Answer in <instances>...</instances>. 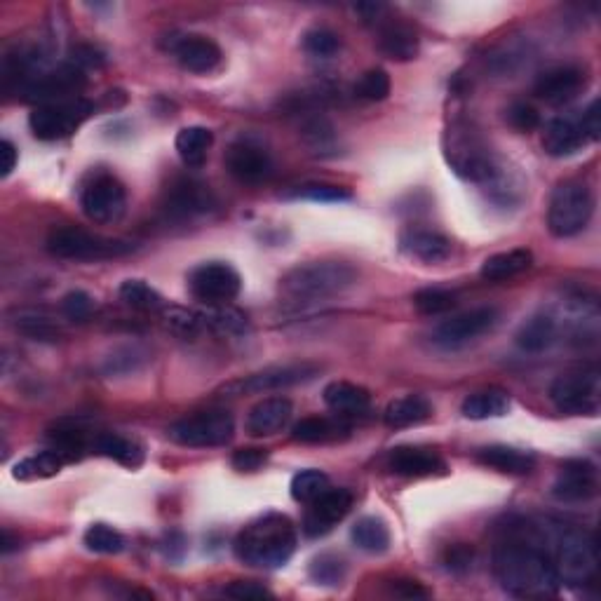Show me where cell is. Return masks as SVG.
<instances>
[{
  "label": "cell",
  "instance_id": "11a10c76",
  "mask_svg": "<svg viewBox=\"0 0 601 601\" xmlns=\"http://www.w3.org/2000/svg\"><path fill=\"white\" fill-rule=\"evenodd\" d=\"M508 123L515 127L517 132L529 134L533 130H538L540 113L531 104H524V101H519V104H512L508 108Z\"/></svg>",
  "mask_w": 601,
  "mask_h": 601
},
{
  "label": "cell",
  "instance_id": "8fae6325",
  "mask_svg": "<svg viewBox=\"0 0 601 601\" xmlns=\"http://www.w3.org/2000/svg\"><path fill=\"white\" fill-rule=\"evenodd\" d=\"M320 374V367L313 362H294V364H273L256 374H249L240 381L228 383L221 393L228 397H240V395H261V393H273V390H285L301 386V383L313 381Z\"/></svg>",
  "mask_w": 601,
  "mask_h": 601
},
{
  "label": "cell",
  "instance_id": "74e56055",
  "mask_svg": "<svg viewBox=\"0 0 601 601\" xmlns=\"http://www.w3.org/2000/svg\"><path fill=\"white\" fill-rule=\"evenodd\" d=\"M148 350L141 348L139 343H125V346L113 348L111 353L104 357V364H101V371L111 378H120V376H130L137 374L139 369L146 367L148 362Z\"/></svg>",
  "mask_w": 601,
  "mask_h": 601
},
{
  "label": "cell",
  "instance_id": "2e32d148",
  "mask_svg": "<svg viewBox=\"0 0 601 601\" xmlns=\"http://www.w3.org/2000/svg\"><path fill=\"white\" fill-rule=\"evenodd\" d=\"M214 207L216 198L212 188L191 177L172 181L165 193V202H162V212L172 221L198 219V216L212 212Z\"/></svg>",
  "mask_w": 601,
  "mask_h": 601
},
{
  "label": "cell",
  "instance_id": "d4e9b609",
  "mask_svg": "<svg viewBox=\"0 0 601 601\" xmlns=\"http://www.w3.org/2000/svg\"><path fill=\"white\" fill-rule=\"evenodd\" d=\"M390 470L402 477H432L447 470V465L435 451L418 447H397L388 458Z\"/></svg>",
  "mask_w": 601,
  "mask_h": 601
},
{
  "label": "cell",
  "instance_id": "cb8c5ba5",
  "mask_svg": "<svg viewBox=\"0 0 601 601\" xmlns=\"http://www.w3.org/2000/svg\"><path fill=\"white\" fill-rule=\"evenodd\" d=\"M587 144L580 123L573 118H555L550 120L543 132V151L550 158H571L578 151H583Z\"/></svg>",
  "mask_w": 601,
  "mask_h": 601
},
{
  "label": "cell",
  "instance_id": "816d5d0a",
  "mask_svg": "<svg viewBox=\"0 0 601 601\" xmlns=\"http://www.w3.org/2000/svg\"><path fill=\"white\" fill-rule=\"evenodd\" d=\"M296 198L313 200V202H348L353 200L348 188L334 186V184H306L299 186V191L294 193Z\"/></svg>",
  "mask_w": 601,
  "mask_h": 601
},
{
  "label": "cell",
  "instance_id": "91938a15",
  "mask_svg": "<svg viewBox=\"0 0 601 601\" xmlns=\"http://www.w3.org/2000/svg\"><path fill=\"white\" fill-rule=\"evenodd\" d=\"M580 130H583L587 141H599L601 139V111H599V99H594L590 106L585 108L583 118L578 120Z\"/></svg>",
  "mask_w": 601,
  "mask_h": 601
},
{
  "label": "cell",
  "instance_id": "b9f144b4",
  "mask_svg": "<svg viewBox=\"0 0 601 601\" xmlns=\"http://www.w3.org/2000/svg\"><path fill=\"white\" fill-rule=\"evenodd\" d=\"M118 294L125 306H130L132 310H139V313H153V310L165 308L162 296L144 280H125L123 285H120Z\"/></svg>",
  "mask_w": 601,
  "mask_h": 601
},
{
  "label": "cell",
  "instance_id": "5bb4252c",
  "mask_svg": "<svg viewBox=\"0 0 601 601\" xmlns=\"http://www.w3.org/2000/svg\"><path fill=\"white\" fill-rule=\"evenodd\" d=\"M498 324V310L496 308H475L468 313H461L451 320H444L437 324L432 332V343L444 350H456L468 346V343L477 341L479 336L489 334Z\"/></svg>",
  "mask_w": 601,
  "mask_h": 601
},
{
  "label": "cell",
  "instance_id": "e0dca14e",
  "mask_svg": "<svg viewBox=\"0 0 601 601\" xmlns=\"http://www.w3.org/2000/svg\"><path fill=\"white\" fill-rule=\"evenodd\" d=\"M85 83V71H80L78 66L69 62L50 73H38V76L24 87L22 94L26 101H38V106L57 104V101L78 99L76 94L83 90Z\"/></svg>",
  "mask_w": 601,
  "mask_h": 601
},
{
  "label": "cell",
  "instance_id": "9c48e42d",
  "mask_svg": "<svg viewBox=\"0 0 601 601\" xmlns=\"http://www.w3.org/2000/svg\"><path fill=\"white\" fill-rule=\"evenodd\" d=\"M550 400L562 414L594 416L601 402V378L597 369L566 371L550 386Z\"/></svg>",
  "mask_w": 601,
  "mask_h": 601
},
{
  "label": "cell",
  "instance_id": "7402d4cb",
  "mask_svg": "<svg viewBox=\"0 0 601 601\" xmlns=\"http://www.w3.org/2000/svg\"><path fill=\"white\" fill-rule=\"evenodd\" d=\"M294 404L287 397H268L252 407L247 416V432L252 437H270L278 435L292 421Z\"/></svg>",
  "mask_w": 601,
  "mask_h": 601
},
{
  "label": "cell",
  "instance_id": "9a60e30c",
  "mask_svg": "<svg viewBox=\"0 0 601 601\" xmlns=\"http://www.w3.org/2000/svg\"><path fill=\"white\" fill-rule=\"evenodd\" d=\"M224 165L235 181L245 186H259L273 177L275 162L261 144L252 139H240L228 146Z\"/></svg>",
  "mask_w": 601,
  "mask_h": 601
},
{
  "label": "cell",
  "instance_id": "680465c9",
  "mask_svg": "<svg viewBox=\"0 0 601 601\" xmlns=\"http://www.w3.org/2000/svg\"><path fill=\"white\" fill-rule=\"evenodd\" d=\"M228 597L233 599H245V601H256V599H268L273 597L266 587L259 585V583H249V580H235V583H231L224 590Z\"/></svg>",
  "mask_w": 601,
  "mask_h": 601
},
{
  "label": "cell",
  "instance_id": "4316f807",
  "mask_svg": "<svg viewBox=\"0 0 601 601\" xmlns=\"http://www.w3.org/2000/svg\"><path fill=\"white\" fill-rule=\"evenodd\" d=\"M324 404L341 416L364 414L371 404V395L367 388L355 386L348 381H334L324 388Z\"/></svg>",
  "mask_w": 601,
  "mask_h": 601
},
{
  "label": "cell",
  "instance_id": "94428289",
  "mask_svg": "<svg viewBox=\"0 0 601 601\" xmlns=\"http://www.w3.org/2000/svg\"><path fill=\"white\" fill-rule=\"evenodd\" d=\"M17 167V148L10 139L0 141V177L8 179Z\"/></svg>",
  "mask_w": 601,
  "mask_h": 601
},
{
  "label": "cell",
  "instance_id": "e575fe53",
  "mask_svg": "<svg viewBox=\"0 0 601 601\" xmlns=\"http://www.w3.org/2000/svg\"><path fill=\"white\" fill-rule=\"evenodd\" d=\"M15 329L26 339L31 341H43V343H54L64 336L62 324H59L54 317L38 313V310H19L15 315Z\"/></svg>",
  "mask_w": 601,
  "mask_h": 601
},
{
  "label": "cell",
  "instance_id": "3957f363",
  "mask_svg": "<svg viewBox=\"0 0 601 601\" xmlns=\"http://www.w3.org/2000/svg\"><path fill=\"white\" fill-rule=\"evenodd\" d=\"M357 278V270L346 261H308L289 270L280 280V292L294 303H315L348 292Z\"/></svg>",
  "mask_w": 601,
  "mask_h": 601
},
{
  "label": "cell",
  "instance_id": "52a82bcc",
  "mask_svg": "<svg viewBox=\"0 0 601 601\" xmlns=\"http://www.w3.org/2000/svg\"><path fill=\"white\" fill-rule=\"evenodd\" d=\"M555 564L559 583L580 587L592 583L597 576V540L592 533L566 529L555 538V555L550 557Z\"/></svg>",
  "mask_w": 601,
  "mask_h": 601
},
{
  "label": "cell",
  "instance_id": "30bf717a",
  "mask_svg": "<svg viewBox=\"0 0 601 601\" xmlns=\"http://www.w3.org/2000/svg\"><path fill=\"white\" fill-rule=\"evenodd\" d=\"M92 113L94 106L80 97L57 101V104H43L31 111L29 127L33 137L40 141H59L71 137Z\"/></svg>",
  "mask_w": 601,
  "mask_h": 601
},
{
  "label": "cell",
  "instance_id": "83f0119b",
  "mask_svg": "<svg viewBox=\"0 0 601 601\" xmlns=\"http://www.w3.org/2000/svg\"><path fill=\"white\" fill-rule=\"evenodd\" d=\"M402 249L418 261L425 263H442L451 256V240L435 231H409L402 235Z\"/></svg>",
  "mask_w": 601,
  "mask_h": 601
},
{
  "label": "cell",
  "instance_id": "4fadbf2b",
  "mask_svg": "<svg viewBox=\"0 0 601 601\" xmlns=\"http://www.w3.org/2000/svg\"><path fill=\"white\" fill-rule=\"evenodd\" d=\"M188 289L195 299L207 306H224L240 294L242 280L238 270L224 261H209L193 268L188 275Z\"/></svg>",
  "mask_w": 601,
  "mask_h": 601
},
{
  "label": "cell",
  "instance_id": "ee69618b",
  "mask_svg": "<svg viewBox=\"0 0 601 601\" xmlns=\"http://www.w3.org/2000/svg\"><path fill=\"white\" fill-rule=\"evenodd\" d=\"M83 540L85 548L90 552H97V555H120V552L125 550L123 533L108 524H92L90 529L85 531Z\"/></svg>",
  "mask_w": 601,
  "mask_h": 601
},
{
  "label": "cell",
  "instance_id": "d590c367",
  "mask_svg": "<svg viewBox=\"0 0 601 601\" xmlns=\"http://www.w3.org/2000/svg\"><path fill=\"white\" fill-rule=\"evenodd\" d=\"M301 139L320 158H329V155L339 153V137H336L334 125L324 116H308L303 120Z\"/></svg>",
  "mask_w": 601,
  "mask_h": 601
},
{
  "label": "cell",
  "instance_id": "6da1fadb",
  "mask_svg": "<svg viewBox=\"0 0 601 601\" xmlns=\"http://www.w3.org/2000/svg\"><path fill=\"white\" fill-rule=\"evenodd\" d=\"M494 573L505 592L522 599H548L559 592L555 564L543 548V533L526 524L496 545Z\"/></svg>",
  "mask_w": 601,
  "mask_h": 601
},
{
  "label": "cell",
  "instance_id": "f1b7e54d",
  "mask_svg": "<svg viewBox=\"0 0 601 601\" xmlns=\"http://www.w3.org/2000/svg\"><path fill=\"white\" fill-rule=\"evenodd\" d=\"M461 411L470 421H486V418H501L510 411V395L505 390L486 388L470 393L461 404Z\"/></svg>",
  "mask_w": 601,
  "mask_h": 601
},
{
  "label": "cell",
  "instance_id": "4dcf8cb0",
  "mask_svg": "<svg viewBox=\"0 0 601 601\" xmlns=\"http://www.w3.org/2000/svg\"><path fill=\"white\" fill-rule=\"evenodd\" d=\"M531 263H533V254L529 249H510V252L489 256V259L482 263L479 275L489 282H503L522 275L524 270L531 268Z\"/></svg>",
  "mask_w": 601,
  "mask_h": 601
},
{
  "label": "cell",
  "instance_id": "277c9868",
  "mask_svg": "<svg viewBox=\"0 0 601 601\" xmlns=\"http://www.w3.org/2000/svg\"><path fill=\"white\" fill-rule=\"evenodd\" d=\"M444 155L458 177L472 184H491L498 177V167L489 146L475 127L454 123L444 137Z\"/></svg>",
  "mask_w": 601,
  "mask_h": 601
},
{
  "label": "cell",
  "instance_id": "ffe728a7",
  "mask_svg": "<svg viewBox=\"0 0 601 601\" xmlns=\"http://www.w3.org/2000/svg\"><path fill=\"white\" fill-rule=\"evenodd\" d=\"M585 71L580 66H557V69L545 71L538 76L533 85V94L543 99L550 106L569 104L571 99L578 97V92L585 87Z\"/></svg>",
  "mask_w": 601,
  "mask_h": 601
},
{
  "label": "cell",
  "instance_id": "7bdbcfd3",
  "mask_svg": "<svg viewBox=\"0 0 601 601\" xmlns=\"http://www.w3.org/2000/svg\"><path fill=\"white\" fill-rule=\"evenodd\" d=\"M64 458L57 454V451L47 449L40 451L36 456L24 458L15 465V477L17 479H45L57 475L59 470L64 468Z\"/></svg>",
  "mask_w": 601,
  "mask_h": 601
},
{
  "label": "cell",
  "instance_id": "44dd1931",
  "mask_svg": "<svg viewBox=\"0 0 601 601\" xmlns=\"http://www.w3.org/2000/svg\"><path fill=\"white\" fill-rule=\"evenodd\" d=\"M172 52L181 69L191 73H212L224 59L221 47L207 36H181L172 43Z\"/></svg>",
  "mask_w": 601,
  "mask_h": 601
},
{
  "label": "cell",
  "instance_id": "836d02e7",
  "mask_svg": "<svg viewBox=\"0 0 601 601\" xmlns=\"http://www.w3.org/2000/svg\"><path fill=\"white\" fill-rule=\"evenodd\" d=\"M430 416H432V404L428 397L423 395L400 397V400L390 402L386 414H383L386 425H390V428H409V425L428 421Z\"/></svg>",
  "mask_w": 601,
  "mask_h": 601
},
{
  "label": "cell",
  "instance_id": "f35d334b",
  "mask_svg": "<svg viewBox=\"0 0 601 601\" xmlns=\"http://www.w3.org/2000/svg\"><path fill=\"white\" fill-rule=\"evenodd\" d=\"M47 442H50L52 451H57L69 463L83 456L87 449H92L94 437L90 440L80 425H57V428L47 432Z\"/></svg>",
  "mask_w": 601,
  "mask_h": 601
},
{
  "label": "cell",
  "instance_id": "c3c4849f",
  "mask_svg": "<svg viewBox=\"0 0 601 601\" xmlns=\"http://www.w3.org/2000/svg\"><path fill=\"white\" fill-rule=\"evenodd\" d=\"M301 45H303V50L310 54V57L329 59L341 50V38H339V33H334L332 29L315 26V29H308L306 33H303Z\"/></svg>",
  "mask_w": 601,
  "mask_h": 601
},
{
  "label": "cell",
  "instance_id": "484cf974",
  "mask_svg": "<svg viewBox=\"0 0 601 601\" xmlns=\"http://www.w3.org/2000/svg\"><path fill=\"white\" fill-rule=\"evenodd\" d=\"M477 461L494 468L505 475H529L536 468V458L529 451L508 447V444H494V447H484L477 451Z\"/></svg>",
  "mask_w": 601,
  "mask_h": 601
},
{
  "label": "cell",
  "instance_id": "db71d44e",
  "mask_svg": "<svg viewBox=\"0 0 601 601\" xmlns=\"http://www.w3.org/2000/svg\"><path fill=\"white\" fill-rule=\"evenodd\" d=\"M472 564H475V550H472L468 543H454L444 552V566H447L451 573L463 576V573L472 569Z\"/></svg>",
  "mask_w": 601,
  "mask_h": 601
},
{
  "label": "cell",
  "instance_id": "ba28073f",
  "mask_svg": "<svg viewBox=\"0 0 601 601\" xmlns=\"http://www.w3.org/2000/svg\"><path fill=\"white\" fill-rule=\"evenodd\" d=\"M235 421L233 414L224 409L198 411V414L179 418L177 423L170 425L167 437L179 447L188 449H209V447H224L233 440Z\"/></svg>",
  "mask_w": 601,
  "mask_h": 601
},
{
  "label": "cell",
  "instance_id": "603a6c76",
  "mask_svg": "<svg viewBox=\"0 0 601 601\" xmlns=\"http://www.w3.org/2000/svg\"><path fill=\"white\" fill-rule=\"evenodd\" d=\"M378 50L386 54L393 62H411L418 57L421 43H418V33L404 22H381L378 24Z\"/></svg>",
  "mask_w": 601,
  "mask_h": 601
},
{
  "label": "cell",
  "instance_id": "f6af8a7d",
  "mask_svg": "<svg viewBox=\"0 0 601 601\" xmlns=\"http://www.w3.org/2000/svg\"><path fill=\"white\" fill-rule=\"evenodd\" d=\"M162 320H165V327L170 329V332L184 336V339H195L200 332H205L202 313H195V310L188 308H162Z\"/></svg>",
  "mask_w": 601,
  "mask_h": 601
},
{
  "label": "cell",
  "instance_id": "be15d7a7",
  "mask_svg": "<svg viewBox=\"0 0 601 601\" xmlns=\"http://www.w3.org/2000/svg\"><path fill=\"white\" fill-rule=\"evenodd\" d=\"M355 12H357V15H362V22H378V24H381L383 22L381 15L386 12V5L360 3V5H355Z\"/></svg>",
  "mask_w": 601,
  "mask_h": 601
},
{
  "label": "cell",
  "instance_id": "7a4b0ae2",
  "mask_svg": "<svg viewBox=\"0 0 601 601\" xmlns=\"http://www.w3.org/2000/svg\"><path fill=\"white\" fill-rule=\"evenodd\" d=\"M296 526L287 515L270 512L254 519L235 538V555L240 562L259 569H278L292 559L296 550Z\"/></svg>",
  "mask_w": 601,
  "mask_h": 601
},
{
  "label": "cell",
  "instance_id": "ac0fdd59",
  "mask_svg": "<svg viewBox=\"0 0 601 601\" xmlns=\"http://www.w3.org/2000/svg\"><path fill=\"white\" fill-rule=\"evenodd\" d=\"M350 510H353V494L348 489H332L329 486L322 496H317L310 503L308 515L303 519V533L310 538L324 536L336 524L343 522Z\"/></svg>",
  "mask_w": 601,
  "mask_h": 601
},
{
  "label": "cell",
  "instance_id": "bcb514c9",
  "mask_svg": "<svg viewBox=\"0 0 601 601\" xmlns=\"http://www.w3.org/2000/svg\"><path fill=\"white\" fill-rule=\"evenodd\" d=\"M308 573L317 585L336 587L346 578V562L339 555H332V552H322L310 562Z\"/></svg>",
  "mask_w": 601,
  "mask_h": 601
},
{
  "label": "cell",
  "instance_id": "f5cc1de1",
  "mask_svg": "<svg viewBox=\"0 0 601 601\" xmlns=\"http://www.w3.org/2000/svg\"><path fill=\"white\" fill-rule=\"evenodd\" d=\"M62 313L66 320H71V322L90 320L94 313V299L87 292H83V289L69 292L62 299Z\"/></svg>",
  "mask_w": 601,
  "mask_h": 601
},
{
  "label": "cell",
  "instance_id": "60d3db41",
  "mask_svg": "<svg viewBox=\"0 0 601 601\" xmlns=\"http://www.w3.org/2000/svg\"><path fill=\"white\" fill-rule=\"evenodd\" d=\"M202 320H205V329H212V332L221 336H242L249 329L247 315L238 308H231L228 303H224V306H207L205 313H202Z\"/></svg>",
  "mask_w": 601,
  "mask_h": 601
},
{
  "label": "cell",
  "instance_id": "d6986e66",
  "mask_svg": "<svg viewBox=\"0 0 601 601\" xmlns=\"http://www.w3.org/2000/svg\"><path fill=\"white\" fill-rule=\"evenodd\" d=\"M599 479L594 463L585 458L566 461L559 470L557 482L552 484V496L562 503H585L597 496Z\"/></svg>",
  "mask_w": 601,
  "mask_h": 601
},
{
  "label": "cell",
  "instance_id": "f546056e",
  "mask_svg": "<svg viewBox=\"0 0 601 601\" xmlns=\"http://www.w3.org/2000/svg\"><path fill=\"white\" fill-rule=\"evenodd\" d=\"M92 451H97L99 456L111 458V461H118L120 465H127V468H139L144 463L141 444L130 440V437L116 435V432H99V435H94Z\"/></svg>",
  "mask_w": 601,
  "mask_h": 601
},
{
  "label": "cell",
  "instance_id": "e7e4bbea",
  "mask_svg": "<svg viewBox=\"0 0 601 601\" xmlns=\"http://www.w3.org/2000/svg\"><path fill=\"white\" fill-rule=\"evenodd\" d=\"M19 545V540L12 538V533L8 529H3V552L8 555V552H12Z\"/></svg>",
  "mask_w": 601,
  "mask_h": 601
},
{
  "label": "cell",
  "instance_id": "f907efd6",
  "mask_svg": "<svg viewBox=\"0 0 601 601\" xmlns=\"http://www.w3.org/2000/svg\"><path fill=\"white\" fill-rule=\"evenodd\" d=\"M390 87H393V83H390L388 71L369 69L355 83V97L362 99V101H374V104H376V101L388 99Z\"/></svg>",
  "mask_w": 601,
  "mask_h": 601
},
{
  "label": "cell",
  "instance_id": "5b68a950",
  "mask_svg": "<svg viewBox=\"0 0 601 601\" xmlns=\"http://www.w3.org/2000/svg\"><path fill=\"white\" fill-rule=\"evenodd\" d=\"M594 214L592 188L580 179H566L552 191L548 205V231L555 238H576L590 226Z\"/></svg>",
  "mask_w": 601,
  "mask_h": 601
},
{
  "label": "cell",
  "instance_id": "ab89813d",
  "mask_svg": "<svg viewBox=\"0 0 601 601\" xmlns=\"http://www.w3.org/2000/svg\"><path fill=\"white\" fill-rule=\"evenodd\" d=\"M350 538L362 552L369 555H383L390 548V531L386 522H381L378 517H362L357 519L353 529H350Z\"/></svg>",
  "mask_w": 601,
  "mask_h": 601
},
{
  "label": "cell",
  "instance_id": "9f6ffc18",
  "mask_svg": "<svg viewBox=\"0 0 601 601\" xmlns=\"http://www.w3.org/2000/svg\"><path fill=\"white\" fill-rule=\"evenodd\" d=\"M266 461H268V451L259 449V447L238 449L231 458L233 468L238 472H256V470H261L263 465H266Z\"/></svg>",
  "mask_w": 601,
  "mask_h": 601
},
{
  "label": "cell",
  "instance_id": "8d00e7d4",
  "mask_svg": "<svg viewBox=\"0 0 601 601\" xmlns=\"http://www.w3.org/2000/svg\"><path fill=\"white\" fill-rule=\"evenodd\" d=\"M214 144V134L207 130V127L193 125V127H184L177 134V141H174V146H177L179 158L184 160V165L188 167H200L202 162L207 160L209 148Z\"/></svg>",
  "mask_w": 601,
  "mask_h": 601
},
{
  "label": "cell",
  "instance_id": "8992f818",
  "mask_svg": "<svg viewBox=\"0 0 601 601\" xmlns=\"http://www.w3.org/2000/svg\"><path fill=\"white\" fill-rule=\"evenodd\" d=\"M47 252L57 259L69 261H108L120 259V256L132 254L137 245L130 240L120 238H106V235H97L83 228H54L47 235Z\"/></svg>",
  "mask_w": 601,
  "mask_h": 601
},
{
  "label": "cell",
  "instance_id": "7dc6e473",
  "mask_svg": "<svg viewBox=\"0 0 601 601\" xmlns=\"http://www.w3.org/2000/svg\"><path fill=\"white\" fill-rule=\"evenodd\" d=\"M329 477L322 470H301L292 479V498L299 503H313L329 489Z\"/></svg>",
  "mask_w": 601,
  "mask_h": 601
},
{
  "label": "cell",
  "instance_id": "6125c7cd",
  "mask_svg": "<svg viewBox=\"0 0 601 601\" xmlns=\"http://www.w3.org/2000/svg\"><path fill=\"white\" fill-rule=\"evenodd\" d=\"M393 592L402 599H425L430 594L418 580H393Z\"/></svg>",
  "mask_w": 601,
  "mask_h": 601
},
{
  "label": "cell",
  "instance_id": "681fc988",
  "mask_svg": "<svg viewBox=\"0 0 601 601\" xmlns=\"http://www.w3.org/2000/svg\"><path fill=\"white\" fill-rule=\"evenodd\" d=\"M456 303H458V296L454 292H449V289H440V287H428L414 294V306L418 313L423 315L449 313L451 308H456Z\"/></svg>",
  "mask_w": 601,
  "mask_h": 601
},
{
  "label": "cell",
  "instance_id": "d6a6232c",
  "mask_svg": "<svg viewBox=\"0 0 601 601\" xmlns=\"http://www.w3.org/2000/svg\"><path fill=\"white\" fill-rule=\"evenodd\" d=\"M557 339V322L552 320L550 315H533L526 320L519 332L515 336L517 346L524 350V353H543L548 350L552 343Z\"/></svg>",
  "mask_w": 601,
  "mask_h": 601
},
{
  "label": "cell",
  "instance_id": "6f0895ef",
  "mask_svg": "<svg viewBox=\"0 0 601 601\" xmlns=\"http://www.w3.org/2000/svg\"><path fill=\"white\" fill-rule=\"evenodd\" d=\"M71 64L78 66L80 71L101 69V66H104V54L92 45H76L71 50Z\"/></svg>",
  "mask_w": 601,
  "mask_h": 601
},
{
  "label": "cell",
  "instance_id": "1f68e13d",
  "mask_svg": "<svg viewBox=\"0 0 601 601\" xmlns=\"http://www.w3.org/2000/svg\"><path fill=\"white\" fill-rule=\"evenodd\" d=\"M350 428L343 421H332L324 416H310L301 418L299 423L292 428V440L301 444H324L336 442L341 437H346Z\"/></svg>",
  "mask_w": 601,
  "mask_h": 601
},
{
  "label": "cell",
  "instance_id": "7c38bea8",
  "mask_svg": "<svg viewBox=\"0 0 601 601\" xmlns=\"http://www.w3.org/2000/svg\"><path fill=\"white\" fill-rule=\"evenodd\" d=\"M125 205L127 193L123 181L108 172L92 177L83 186V193H80V207L94 224H113V221H118L125 214Z\"/></svg>",
  "mask_w": 601,
  "mask_h": 601
}]
</instances>
